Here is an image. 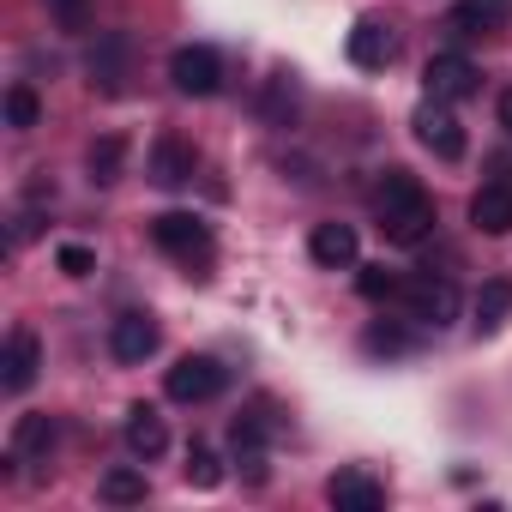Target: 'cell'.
<instances>
[{
	"label": "cell",
	"mask_w": 512,
	"mask_h": 512,
	"mask_svg": "<svg viewBox=\"0 0 512 512\" xmlns=\"http://www.w3.org/2000/svg\"><path fill=\"white\" fill-rule=\"evenodd\" d=\"M55 440H61V422H55L49 410H31V416L13 422V452H19V458H49Z\"/></svg>",
	"instance_id": "cell-20"
},
{
	"label": "cell",
	"mask_w": 512,
	"mask_h": 512,
	"mask_svg": "<svg viewBox=\"0 0 512 512\" xmlns=\"http://www.w3.org/2000/svg\"><path fill=\"white\" fill-rule=\"evenodd\" d=\"M422 85H428V97H440V103H464V97H476L482 73H476L470 55H452V49H446V55H428Z\"/></svg>",
	"instance_id": "cell-7"
},
{
	"label": "cell",
	"mask_w": 512,
	"mask_h": 512,
	"mask_svg": "<svg viewBox=\"0 0 512 512\" xmlns=\"http://www.w3.org/2000/svg\"><path fill=\"white\" fill-rule=\"evenodd\" d=\"M193 169H199V151H193L187 139L163 133V139L151 145V181H157V187H181V181H193Z\"/></svg>",
	"instance_id": "cell-15"
},
{
	"label": "cell",
	"mask_w": 512,
	"mask_h": 512,
	"mask_svg": "<svg viewBox=\"0 0 512 512\" xmlns=\"http://www.w3.org/2000/svg\"><path fill=\"white\" fill-rule=\"evenodd\" d=\"M109 356H115V362H145V356H157V320H151V314H121V320L109 326Z\"/></svg>",
	"instance_id": "cell-12"
},
{
	"label": "cell",
	"mask_w": 512,
	"mask_h": 512,
	"mask_svg": "<svg viewBox=\"0 0 512 512\" xmlns=\"http://www.w3.org/2000/svg\"><path fill=\"white\" fill-rule=\"evenodd\" d=\"M55 266H61L67 278H91V272H97V253H91L85 241H67V247L55 253Z\"/></svg>",
	"instance_id": "cell-28"
},
{
	"label": "cell",
	"mask_w": 512,
	"mask_h": 512,
	"mask_svg": "<svg viewBox=\"0 0 512 512\" xmlns=\"http://www.w3.org/2000/svg\"><path fill=\"white\" fill-rule=\"evenodd\" d=\"M296 109H302L296 73H272L266 91H260V121H266V127H296Z\"/></svg>",
	"instance_id": "cell-19"
},
{
	"label": "cell",
	"mask_w": 512,
	"mask_h": 512,
	"mask_svg": "<svg viewBox=\"0 0 512 512\" xmlns=\"http://www.w3.org/2000/svg\"><path fill=\"white\" fill-rule=\"evenodd\" d=\"M97 494H103L109 506H139V500H145V470H133V464H115V470H103Z\"/></svg>",
	"instance_id": "cell-23"
},
{
	"label": "cell",
	"mask_w": 512,
	"mask_h": 512,
	"mask_svg": "<svg viewBox=\"0 0 512 512\" xmlns=\"http://www.w3.org/2000/svg\"><path fill=\"white\" fill-rule=\"evenodd\" d=\"M169 85H175L181 97H217V85H223V55L205 49V43L175 49V55H169Z\"/></svg>",
	"instance_id": "cell-5"
},
{
	"label": "cell",
	"mask_w": 512,
	"mask_h": 512,
	"mask_svg": "<svg viewBox=\"0 0 512 512\" xmlns=\"http://www.w3.org/2000/svg\"><path fill=\"white\" fill-rule=\"evenodd\" d=\"M404 314L416 320V326H452L458 320V284L446 278V272H422V278H404Z\"/></svg>",
	"instance_id": "cell-2"
},
{
	"label": "cell",
	"mask_w": 512,
	"mask_h": 512,
	"mask_svg": "<svg viewBox=\"0 0 512 512\" xmlns=\"http://www.w3.org/2000/svg\"><path fill=\"white\" fill-rule=\"evenodd\" d=\"M356 290H362L368 302H386V296H398V290H404V278H398V272H386V266H362V272H356Z\"/></svg>",
	"instance_id": "cell-25"
},
{
	"label": "cell",
	"mask_w": 512,
	"mask_h": 512,
	"mask_svg": "<svg viewBox=\"0 0 512 512\" xmlns=\"http://www.w3.org/2000/svg\"><path fill=\"white\" fill-rule=\"evenodd\" d=\"M308 253H314V266H326V272H350L356 266V229L350 223H314Z\"/></svg>",
	"instance_id": "cell-14"
},
{
	"label": "cell",
	"mask_w": 512,
	"mask_h": 512,
	"mask_svg": "<svg viewBox=\"0 0 512 512\" xmlns=\"http://www.w3.org/2000/svg\"><path fill=\"white\" fill-rule=\"evenodd\" d=\"M446 25L458 37H482V31H506L512 25V0H458L446 13Z\"/></svg>",
	"instance_id": "cell-16"
},
{
	"label": "cell",
	"mask_w": 512,
	"mask_h": 512,
	"mask_svg": "<svg viewBox=\"0 0 512 512\" xmlns=\"http://www.w3.org/2000/svg\"><path fill=\"white\" fill-rule=\"evenodd\" d=\"M512 314V278H488L476 290V332H500Z\"/></svg>",
	"instance_id": "cell-22"
},
{
	"label": "cell",
	"mask_w": 512,
	"mask_h": 512,
	"mask_svg": "<svg viewBox=\"0 0 512 512\" xmlns=\"http://www.w3.org/2000/svg\"><path fill=\"white\" fill-rule=\"evenodd\" d=\"M500 127L512 133V91H500Z\"/></svg>",
	"instance_id": "cell-30"
},
{
	"label": "cell",
	"mask_w": 512,
	"mask_h": 512,
	"mask_svg": "<svg viewBox=\"0 0 512 512\" xmlns=\"http://www.w3.org/2000/svg\"><path fill=\"white\" fill-rule=\"evenodd\" d=\"M121 434H127V446H133V458H157V452L169 446V428H163L157 404H133L127 422H121Z\"/></svg>",
	"instance_id": "cell-18"
},
{
	"label": "cell",
	"mask_w": 512,
	"mask_h": 512,
	"mask_svg": "<svg viewBox=\"0 0 512 512\" xmlns=\"http://www.w3.org/2000/svg\"><path fill=\"white\" fill-rule=\"evenodd\" d=\"M470 223L482 235H512V181H482L470 193Z\"/></svg>",
	"instance_id": "cell-13"
},
{
	"label": "cell",
	"mask_w": 512,
	"mask_h": 512,
	"mask_svg": "<svg viewBox=\"0 0 512 512\" xmlns=\"http://www.w3.org/2000/svg\"><path fill=\"white\" fill-rule=\"evenodd\" d=\"M43 374V338L31 326L7 332V350H0V392H31Z\"/></svg>",
	"instance_id": "cell-6"
},
{
	"label": "cell",
	"mask_w": 512,
	"mask_h": 512,
	"mask_svg": "<svg viewBox=\"0 0 512 512\" xmlns=\"http://www.w3.org/2000/svg\"><path fill=\"white\" fill-rule=\"evenodd\" d=\"M374 205H380V229L392 247H422L434 235V199L422 193V181L410 169H386L380 187H374Z\"/></svg>",
	"instance_id": "cell-1"
},
{
	"label": "cell",
	"mask_w": 512,
	"mask_h": 512,
	"mask_svg": "<svg viewBox=\"0 0 512 512\" xmlns=\"http://www.w3.org/2000/svg\"><path fill=\"white\" fill-rule=\"evenodd\" d=\"M326 500H332L338 512H380V506H386V488H380L368 470L344 464V470H332V476H326Z\"/></svg>",
	"instance_id": "cell-11"
},
{
	"label": "cell",
	"mask_w": 512,
	"mask_h": 512,
	"mask_svg": "<svg viewBox=\"0 0 512 512\" xmlns=\"http://www.w3.org/2000/svg\"><path fill=\"white\" fill-rule=\"evenodd\" d=\"M187 482H193V488H217V482H223V458H217L211 446H193V452H187Z\"/></svg>",
	"instance_id": "cell-26"
},
{
	"label": "cell",
	"mask_w": 512,
	"mask_h": 512,
	"mask_svg": "<svg viewBox=\"0 0 512 512\" xmlns=\"http://www.w3.org/2000/svg\"><path fill=\"white\" fill-rule=\"evenodd\" d=\"M37 121H43V97L31 85H7V127L13 133H31Z\"/></svg>",
	"instance_id": "cell-24"
},
{
	"label": "cell",
	"mask_w": 512,
	"mask_h": 512,
	"mask_svg": "<svg viewBox=\"0 0 512 512\" xmlns=\"http://www.w3.org/2000/svg\"><path fill=\"white\" fill-rule=\"evenodd\" d=\"M121 163H127V139H121V133H103V139H91V151H85V169H91V181H97V187L121 181Z\"/></svg>",
	"instance_id": "cell-21"
},
{
	"label": "cell",
	"mask_w": 512,
	"mask_h": 512,
	"mask_svg": "<svg viewBox=\"0 0 512 512\" xmlns=\"http://www.w3.org/2000/svg\"><path fill=\"white\" fill-rule=\"evenodd\" d=\"M127 67H133V43L121 37V31H109L97 49H91V85H103L109 97L127 85Z\"/></svg>",
	"instance_id": "cell-17"
},
{
	"label": "cell",
	"mask_w": 512,
	"mask_h": 512,
	"mask_svg": "<svg viewBox=\"0 0 512 512\" xmlns=\"http://www.w3.org/2000/svg\"><path fill=\"white\" fill-rule=\"evenodd\" d=\"M410 127H416V139H422L440 163H458V157H464V127L452 121V109H446L440 97H428V103L416 109V121H410Z\"/></svg>",
	"instance_id": "cell-10"
},
{
	"label": "cell",
	"mask_w": 512,
	"mask_h": 512,
	"mask_svg": "<svg viewBox=\"0 0 512 512\" xmlns=\"http://www.w3.org/2000/svg\"><path fill=\"white\" fill-rule=\"evenodd\" d=\"M344 55H350V67L380 73V67H392L398 37H392V25H386V19H356V25H350V37H344Z\"/></svg>",
	"instance_id": "cell-9"
},
{
	"label": "cell",
	"mask_w": 512,
	"mask_h": 512,
	"mask_svg": "<svg viewBox=\"0 0 512 512\" xmlns=\"http://www.w3.org/2000/svg\"><path fill=\"white\" fill-rule=\"evenodd\" d=\"M85 7H91V0H49V13L61 25H85Z\"/></svg>",
	"instance_id": "cell-29"
},
{
	"label": "cell",
	"mask_w": 512,
	"mask_h": 512,
	"mask_svg": "<svg viewBox=\"0 0 512 512\" xmlns=\"http://www.w3.org/2000/svg\"><path fill=\"white\" fill-rule=\"evenodd\" d=\"M362 350H368V356H404L410 338H404L398 326H368V332H362Z\"/></svg>",
	"instance_id": "cell-27"
},
{
	"label": "cell",
	"mask_w": 512,
	"mask_h": 512,
	"mask_svg": "<svg viewBox=\"0 0 512 512\" xmlns=\"http://www.w3.org/2000/svg\"><path fill=\"white\" fill-rule=\"evenodd\" d=\"M272 434H278V422H272V410H266V404L241 410V416H235V428H229V440H235V458L247 464V476H253V482L266 476V446H272Z\"/></svg>",
	"instance_id": "cell-8"
},
{
	"label": "cell",
	"mask_w": 512,
	"mask_h": 512,
	"mask_svg": "<svg viewBox=\"0 0 512 512\" xmlns=\"http://www.w3.org/2000/svg\"><path fill=\"white\" fill-rule=\"evenodd\" d=\"M151 241L169 253V260H181V266H205V260H211V229H205L193 211H163V217H151Z\"/></svg>",
	"instance_id": "cell-3"
},
{
	"label": "cell",
	"mask_w": 512,
	"mask_h": 512,
	"mask_svg": "<svg viewBox=\"0 0 512 512\" xmlns=\"http://www.w3.org/2000/svg\"><path fill=\"white\" fill-rule=\"evenodd\" d=\"M223 386H229V368H223L217 356H181V362L169 368V380H163V392H169L175 404H211Z\"/></svg>",
	"instance_id": "cell-4"
}]
</instances>
